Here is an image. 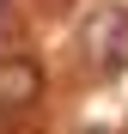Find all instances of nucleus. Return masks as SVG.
<instances>
[{
  "label": "nucleus",
  "instance_id": "nucleus-4",
  "mask_svg": "<svg viewBox=\"0 0 128 134\" xmlns=\"http://www.w3.org/2000/svg\"><path fill=\"white\" fill-rule=\"evenodd\" d=\"M6 134H37V128H6Z\"/></svg>",
  "mask_w": 128,
  "mask_h": 134
},
{
  "label": "nucleus",
  "instance_id": "nucleus-6",
  "mask_svg": "<svg viewBox=\"0 0 128 134\" xmlns=\"http://www.w3.org/2000/svg\"><path fill=\"white\" fill-rule=\"evenodd\" d=\"M0 134H6V128H0Z\"/></svg>",
  "mask_w": 128,
  "mask_h": 134
},
{
  "label": "nucleus",
  "instance_id": "nucleus-1",
  "mask_svg": "<svg viewBox=\"0 0 128 134\" xmlns=\"http://www.w3.org/2000/svg\"><path fill=\"white\" fill-rule=\"evenodd\" d=\"M79 49H85V61L98 67V79L128 73V6H122V0L85 12V25H79Z\"/></svg>",
  "mask_w": 128,
  "mask_h": 134
},
{
  "label": "nucleus",
  "instance_id": "nucleus-5",
  "mask_svg": "<svg viewBox=\"0 0 128 134\" xmlns=\"http://www.w3.org/2000/svg\"><path fill=\"white\" fill-rule=\"evenodd\" d=\"M122 134H128V122H122Z\"/></svg>",
  "mask_w": 128,
  "mask_h": 134
},
{
  "label": "nucleus",
  "instance_id": "nucleus-3",
  "mask_svg": "<svg viewBox=\"0 0 128 134\" xmlns=\"http://www.w3.org/2000/svg\"><path fill=\"white\" fill-rule=\"evenodd\" d=\"M12 37H18V6L0 0V43H12Z\"/></svg>",
  "mask_w": 128,
  "mask_h": 134
},
{
  "label": "nucleus",
  "instance_id": "nucleus-2",
  "mask_svg": "<svg viewBox=\"0 0 128 134\" xmlns=\"http://www.w3.org/2000/svg\"><path fill=\"white\" fill-rule=\"evenodd\" d=\"M43 98V67L31 55H0V116H25Z\"/></svg>",
  "mask_w": 128,
  "mask_h": 134
}]
</instances>
